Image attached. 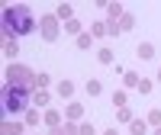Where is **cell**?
Instances as JSON below:
<instances>
[{
  "label": "cell",
  "instance_id": "cell-1",
  "mask_svg": "<svg viewBox=\"0 0 161 135\" xmlns=\"http://www.w3.org/2000/svg\"><path fill=\"white\" fill-rule=\"evenodd\" d=\"M3 29L7 35H26L32 29V16L26 7H7L3 10Z\"/></svg>",
  "mask_w": 161,
  "mask_h": 135
},
{
  "label": "cell",
  "instance_id": "cell-2",
  "mask_svg": "<svg viewBox=\"0 0 161 135\" xmlns=\"http://www.w3.org/2000/svg\"><path fill=\"white\" fill-rule=\"evenodd\" d=\"M0 103H3V113H7V116L23 113L26 103H29V93H26V87H19V84H10L3 93H0Z\"/></svg>",
  "mask_w": 161,
  "mask_h": 135
}]
</instances>
